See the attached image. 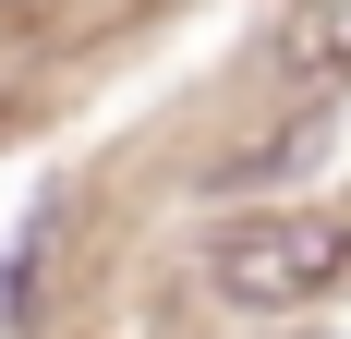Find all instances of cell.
Returning <instances> with one entry per match:
<instances>
[{"label":"cell","mask_w":351,"mask_h":339,"mask_svg":"<svg viewBox=\"0 0 351 339\" xmlns=\"http://www.w3.org/2000/svg\"><path fill=\"white\" fill-rule=\"evenodd\" d=\"M303 158H327V109H315V121H279V134H267V145H243V158H218V194L279 182V170H303Z\"/></svg>","instance_id":"cell-3"},{"label":"cell","mask_w":351,"mask_h":339,"mask_svg":"<svg viewBox=\"0 0 351 339\" xmlns=\"http://www.w3.org/2000/svg\"><path fill=\"white\" fill-rule=\"evenodd\" d=\"M279 73L339 85V73H351V0H291V25H279Z\"/></svg>","instance_id":"cell-2"},{"label":"cell","mask_w":351,"mask_h":339,"mask_svg":"<svg viewBox=\"0 0 351 339\" xmlns=\"http://www.w3.org/2000/svg\"><path fill=\"white\" fill-rule=\"evenodd\" d=\"M339 279H351V218H327V206H267L206 242V291L230 315H303Z\"/></svg>","instance_id":"cell-1"}]
</instances>
